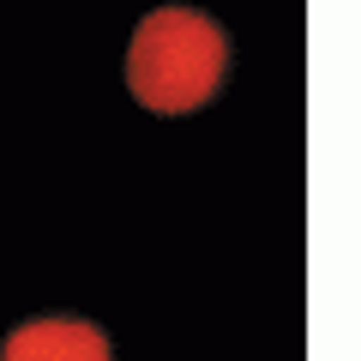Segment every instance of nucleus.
I'll list each match as a JSON object with an SVG mask.
<instances>
[{
    "label": "nucleus",
    "instance_id": "nucleus-1",
    "mask_svg": "<svg viewBox=\"0 0 361 361\" xmlns=\"http://www.w3.org/2000/svg\"><path fill=\"white\" fill-rule=\"evenodd\" d=\"M229 78V37L193 6H157L127 42V90L151 115H193Z\"/></svg>",
    "mask_w": 361,
    "mask_h": 361
},
{
    "label": "nucleus",
    "instance_id": "nucleus-2",
    "mask_svg": "<svg viewBox=\"0 0 361 361\" xmlns=\"http://www.w3.org/2000/svg\"><path fill=\"white\" fill-rule=\"evenodd\" d=\"M0 361H115V355L90 319H30L6 331Z\"/></svg>",
    "mask_w": 361,
    "mask_h": 361
}]
</instances>
